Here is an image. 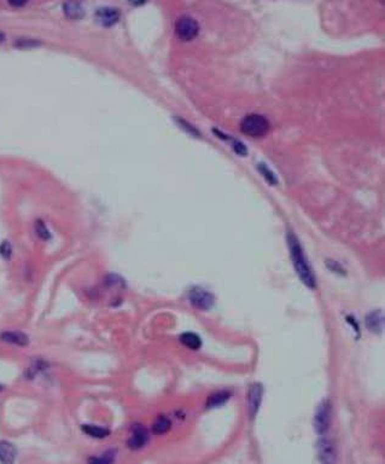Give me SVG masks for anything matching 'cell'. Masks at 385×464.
<instances>
[{
    "instance_id": "obj_1",
    "label": "cell",
    "mask_w": 385,
    "mask_h": 464,
    "mask_svg": "<svg viewBox=\"0 0 385 464\" xmlns=\"http://www.w3.org/2000/svg\"><path fill=\"white\" fill-rule=\"evenodd\" d=\"M287 246L290 249L291 260H292L293 267L297 272L299 280L303 282L304 286H307L308 288L314 289L316 287L314 273H313L312 267L308 264V259L304 254V250L302 248L298 238L293 233L287 235Z\"/></svg>"
},
{
    "instance_id": "obj_2",
    "label": "cell",
    "mask_w": 385,
    "mask_h": 464,
    "mask_svg": "<svg viewBox=\"0 0 385 464\" xmlns=\"http://www.w3.org/2000/svg\"><path fill=\"white\" fill-rule=\"evenodd\" d=\"M269 121L261 114H248L241 124V130L247 136L258 138L264 136L269 130Z\"/></svg>"
},
{
    "instance_id": "obj_3",
    "label": "cell",
    "mask_w": 385,
    "mask_h": 464,
    "mask_svg": "<svg viewBox=\"0 0 385 464\" xmlns=\"http://www.w3.org/2000/svg\"><path fill=\"white\" fill-rule=\"evenodd\" d=\"M175 32L181 40L189 41L195 39L199 32V25L193 17L189 15L180 16L176 21Z\"/></svg>"
},
{
    "instance_id": "obj_4",
    "label": "cell",
    "mask_w": 385,
    "mask_h": 464,
    "mask_svg": "<svg viewBox=\"0 0 385 464\" xmlns=\"http://www.w3.org/2000/svg\"><path fill=\"white\" fill-rule=\"evenodd\" d=\"M331 422V406L327 401H322L315 412L314 427L318 434L324 435L329 431Z\"/></svg>"
},
{
    "instance_id": "obj_5",
    "label": "cell",
    "mask_w": 385,
    "mask_h": 464,
    "mask_svg": "<svg viewBox=\"0 0 385 464\" xmlns=\"http://www.w3.org/2000/svg\"><path fill=\"white\" fill-rule=\"evenodd\" d=\"M190 301L201 311H207L214 305V296L205 289L193 288L190 293Z\"/></svg>"
},
{
    "instance_id": "obj_6",
    "label": "cell",
    "mask_w": 385,
    "mask_h": 464,
    "mask_svg": "<svg viewBox=\"0 0 385 464\" xmlns=\"http://www.w3.org/2000/svg\"><path fill=\"white\" fill-rule=\"evenodd\" d=\"M318 455L322 464H335L336 449L332 441L327 438H321L318 444Z\"/></svg>"
},
{
    "instance_id": "obj_7",
    "label": "cell",
    "mask_w": 385,
    "mask_h": 464,
    "mask_svg": "<svg viewBox=\"0 0 385 464\" xmlns=\"http://www.w3.org/2000/svg\"><path fill=\"white\" fill-rule=\"evenodd\" d=\"M262 395H263V388L261 384L255 383L250 387L249 395H248V408H249V414L252 417H255L258 412L262 403Z\"/></svg>"
},
{
    "instance_id": "obj_8",
    "label": "cell",
    "mask_w": 385,
    "mask_h": 464,
    "mask_svg": "<svg viewBox=\"0 0 385 464\" xmlns=\"http://www.w3.org/2000/svg\"><path fill=\"white\" fill-rule=\"evenodd\" d=\"M96 16L101 23L105 24V25H111L119 21L120 11L116 7H111V6L99 7L98 11H97Z\"/></svg>"
},
{
    "instance_id": "obj_9",
    "label": "cell",
    "mask_w": 385,
    "mask_h": 464,
    "mask_svg": "<svg viewBox=\"0 0 385 464\" xmlns=\"http://www.w3.org/2000/svg\"><path fill=\"white\" fill-rule=\"evenodd\" d=\"M147 441V432L140 426L134 427L132 435L128 439V448L132 450H139L146 444Z\"/></svg>"
},
{
    "instance_id": "obj_10",
    "label": "cell",
    "mask_w": 385,
    "mask_h": 464,
    "mask_svg": "<svg viewBox=\"0 0 385 464\" xmlns=\"http://www.w3.org/2000/svg\"><path fill=\"white\" fill-rule=\"evenodd\" d=\"M17 456V451L13 444L8 441H0V463L13 464Z\"/></svg>"
},
{
    "instance_id": "obj_11",
    "label": "cell",
    "mask_w": 385,
    "mask_h": 464,
    "mask_svg": "<svg viewBox=\"0 0 385 464\" xmlns=\"http://www.w3.org/2000/svg\"><path fill=\"white\" fill-rule=\"evenodd\" d=\"M228 399H230V393H228L227 391L215 392L214 394L209 395V397H208L207 408L208 409L219 408V406H221L222 404L226 403Z\"/></svg>"
},
{
    "instance_id": "obj_12",
    "label": "cell",
    "mask_w": 385,
    "mask_h": 464,
    "mask_svg": "<svg viewBox=\"0 0 385 464\" xmlns=\"http://www.w3.org/2000/svg\"><path fill=\"white\" fill-rule=\"evenodd\" d=\"M63 11L69 18L78 19L85 15V8L79 2H65L63 5Z\"/></svg>"
},
{
    "instance_id": "obj_13",
    "label": "cell",
    "mask_w": 385,
    "mask_h": 464,
    "mask_svg": "<svg viewBox=\"0 0 385 464\" xmlns=\"http://www.w3.org/2000/svg\"><path fill=\"white\" fill-rule=\"evenodd\" d=\"M1 338L6 342L13 343L16 346H25L28 344V337L22 332H15V331H7L1 335Z\"/></svg>"
},
{
    "instance_id": "obj_14",
    "label": "cell",
    "mask_w": 385,
    "mask_h": 464,
    "mask_svg": "<svg viewBox=\"0 0 385 464\" xmlns=\"http://www.w3.org/2000/svg\"><path fill=\"white\" fill-rule=\"evenodd\" d=\"M180 342L190 349H198L202 346V341L198 335L193 332H185L180 336Z\"/></svg>"
},
{
    "instance_id": "obj_15",
    "label": "cell",
    "mask_w": 385,
    "mask_h": 464,
    "mask_svg": "<svg viewBox=\"0 0 385 464\" xmlns=\"http://www.w3.org/2000/svg\"><path fill=\"white\" fill-rule=\"evenodd\" d=\"M82 431L86 433L87 435H90V437L96 438V439H103V438H107L110 434V432L107 428L93 426V424H85L82 427Z\"/></svg>"
},
{
    "instance_id": "obj_16",
    "label": "cell",
    "mask_w": 385,
    "mask_h": 464,
    "mask_svg": "<svg viewBox=\"0 0 385 464\" xmlns=\"http://www.w3.org/2000/svg\"><path fill=\"white\" fill-rule=\"evenodd\" d=\"M367 325L372 331H379L383 329L384 317L382 312H373L370 315H367Z\"/></svg>"
},
{
    "instance_id": "obj_17",
    "label": "cell",
    "mask_w": 385,
    "mask_h": 464,
    "mask_svg": "<svg viewBox=\"0 0 385 464\" xmlns=\"http://www.w3.org/2000/svg\"><path fill=\"white\" fill-rule=\"evenodd\" d=\"M169 428H170V421L164 416L158 417L157 420L155 421V423H153V427H152L153 432H155L156 434H164V433H167L168 431H169Z\"/></svg>"
},
{
    "instance_id": "obj_18",
    "label": "cell",
    "mask_w": 385,
    "mask_h": 464,
    "mask_svg": "<svg viewBox=\"0 0 385 464\" xmlns=\"http://www.w3.org/2000/svg\"><path fill=\"white\" fill-rule=\"evenodd\" d=\"M15 46L21 47V48H29V47H34L40 45V41L34 40L32 38H18L17 40L13 42Z\"/></svg>"
},
{
    "instance_id": "obj_19",
    "label": "cell",
    "mask_w": 385,
    "mask_h": 464,
    "mask_svg": "<svg viewBox=\"0 0 385 464\" xmlns=\"http://www.w3.org/2000/svg\"><path fill=\"white\" fill-rule=\"evenodd\" d=\"M258 169L270 184H276V181L278 180H276L275 174L272 172V170L268 168V167L266 166V163H258Z\"/></svg>"
},
{
    "instance_id": "obj_20",
    "label": "cell",
    "mask_w": 385,
    "mask_h": 464,
    "mask_svg": "<svg viewBox=\"0 0 385 464\" xmlns=\"http://www.w3.org/2000/svg\"><path fill=\"white\" fill-rule=\"evenodd\" d=\"M114 454L113 452H108L103 457H95L91 458L90 464H113L114 463Z\"/></svg>"
},
{
    "instance_id": "obj_21",
    "label": "cell",
    "mask_w": 385,
    "mask_h": 464,
    "mask_svg": "<svg viewBox=\"0 0 385 464\" xmlns=\"http://www.w3.org/2000/svg\"><path fill=\"white\" fill-rule=\"evenodd\" d=\"M36 233L42 238V240H48L51 237V233L48 231V229L46 227L42 221H38L36 223Z\"/></svg>"
},
{
    "instance_id": "obj_22",
    "label": "cell",
    "mask_w": 385,
    "mask_h": 464,
    "mask_svg": "<svg viewBox=\"0 0 385 464\" xmlns=\"http://www.w3.org/2000/svg\"><path fill=\"white\" fill-rule=\"evenodd\" d=\"M232 147H233V149H235V152L237 154H239V155H242V156L247 155V153H248L247 147H245L244 143H242L241 141H238V139H233Z\"/></svg>"
},
{
    "instance_id": "obj_23",
    "label": "cell",
    "mask_w": 385,
    "mask_h": 464,
    "mask_svg": "<svg viewBox=\"0 0 385 464\" xmlns=\"http://www.w3.org/2000/svg\"><path fill=\"white\" fill-rule=\"evenodd\" d=\"M0 253L4 256H6V258L11 254V247L8 242H4V243L0 246Z\"/></svg>"
},
{
    "instance_id": "obj_24",
    "label": "cell",
    "mask_w": 385,
    "mask_h": 464,
    "mask_svg": "<svg viewBox=\"0 0 385 464\" xmlns=\"http://www.w3.org/2000/svg\"><path fill=\"white\" fill-rule=\"evenodd\" d=\"M4 39H5V34L0 32V41H2V40H4Z\"/></svg>"
}]
</instances>
